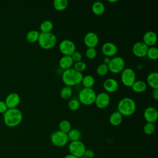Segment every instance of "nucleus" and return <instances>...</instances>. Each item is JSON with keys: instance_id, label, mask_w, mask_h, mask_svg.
<instances>
[{"instance_id": "1", "label": "nucleus", "mask_w": 158, "mask_h": 158, "mask_svg": "<svg viewBox=\"0 0 158 158\" xmlns=\"http://www.w3.org/2000/svg\"><path fill=\"white\" fill-rule=\"evenodd\" d=\"M83 77L82 73L75 70L73 68H70L64 70L62 80L65 86L72 87L80 83Z\"/></svg>"}, {"instance_id": "2", "label": "nucleus", "mask_w": 158, "mask_h": 158, "mask_svg": "<svg viewBox=\"0 0 158 158\" xmlns=\"http://www.w3.org/2000/svg\"><path fill=\"white\" fill-rule=\"evenodd\" d=\"M4 122L9 127H14L19 125L22 121L23 115L22 112L17 109H8L3 114Z\"/></svg>"}, {"instance_id": "3", "label": "nucleus", "mask_w": 158, "mask_h": 158, "mask_svg": "<svg viewBox=\"0 0 158 158\" xmlns=\"http://www.w3.org/2000/svg\"><path fill=\"white\" fill-rule=\"evenodd\" d=\"M136 108L135 101L131 98L125 97L121 99L117 104V111L122 116L132 115Z\"/></svg>"}, {"instance_id": "4", "label": "nucleus", "mask_w": 158, "mask_h": 158, "mask_svg": "<svg viewBox=\"0 0 158 158\" xmlns=\"http://www.w3.org/2000/svg\"><path fill=\"white\" fill-rule=\"evenodd\" d=\"M38 43L43 49H50L54 48L56 44L57 37L52 32L40 33Z\"/></svg>"}, {"instance_id": "5", "label": "nucleus", "mask_w": 158, "mask_h": 158, "mask_svg": "<svg viewBox=\"0 0 158 158\" xmlns=\"http://www.w3.org/2000/svg\"><path fill=\"white\" fill-rule=\"evenodd\" d=\"M96 93L92 88H85L81 89L78 94V101L80 103L86 105L90 106L94 103Z\"/></svg>"}, {"instance_id": "6", "label": "nucleus", "mask_w": 158, "mask_h": 158, "mask_svg": "<svg viewBox=\"0 0 158 158\" xmlns=\"http://www.w3.org/2000/svg\"><path fill=\"white\" fill-rule=\"evenodd\" d=\"M51 143L59 148H62L67 144L69 139L67 133H63L59 130H56L52 133L50 137Z\"/></svg>"}, {"instance_id": "7", "label": "nucleus", "mask_w": 158, "mask_h": 158, "mask_svg": "<svg viewBox=\"0 0 158 158\" xmlns=\"http://www.w3.org/2000/svg\"><path fill=\"white\" fill-rule=\"evenodd\" d=\"M125 62L120 56H114L110 59L109 63L108 64L109 71L113 73H118L122 72L125 69Z\"/></svg>"}, {"instance_id": "8", "label": "nucleus", "mask_w": 158, "mask_h": 158, "mask_svg": "<svg viewBox=\"0 0 158 158\" xmlns=\"http://www.w3.org/2000/svg\"><path fill=\"white\" fill-rule=\"evenodd\" d=\"M120 80L123 85L127 87H131L136 81L135 72L131 68H125L121 72Z\"/></svg>"}, {"instance_id": "9", "label": "nucleus", "mask_w": 158, "mask_h": 158, "mask_svg": "<svg viewBox=\"0 0 158 158\" xmlns=\"http://www.w3.org/2000/svg\"><path fill=\"white\" fill-rule=\"evenodd\" d=\"M68 149L70 154L80 158L83 156L86 150V146L83 142L80 141H71L68 146Z\"/></svg>"}, {"instance_id": "10", "label": "nucleus", "mask_w": 158, "mask_h": 158, "mask_svg": "<svg viewBox=\"0 0 158 158\" xmlns=\"http://www.w3.org/2000/svg\"><path fill=\"white\" fill-rule=\"evenodd\" d=\"M59 49L64 56H71L76 51V46L72 40L65 39L60 42Z\"/></svg>"}, {"instance_id": "11", "label": "nucleus", "mask_w": 158, "mask_h": 158, "mask_svg": "<svg viewBox=\"0 0 158 158\" xmlns=\"http://www.w3.org/2000/svg\"><path fill=\"white\" fill-rule=\"evenodd\" d=\"M110 98L108 93L106 92H101L96 94L94 104L99 109H105L110 104Z\"/></svg>"}, {"instance_id": "12", "label": "nucleus", "mask_w": 158, "mask_h": 158, "mask_svg": "<svg viewBox=\"0 0 158 158\" xmlns=\"http://www.w3.org/2000/svg\"><path fill=\"white\" fill-rule=\"evenodd\" d=\"M101 51L106 57H114L118 52V48L115 44L112 42H106L102 44Z\"/></svg>"}, {"instance_id": "13", "label": "nucleus", "mask_w": 158, "mask_h": 158, "mask_svg": "<svg viewBox=\"0 0 158 158\" xmlns=\"http://www.w3.org/2000/svg\"><path fill=\"white\" fill-rule=\"evenodd\" d=\"M148 48L143 41L135 43L132 47L133 54L138 57H143L146 56Z\"/></svg>"}, {"instance_id": "14", "label": "nucleus", "mask_w": 158, "mask_h": 158, "mask_svg": "<svg viewBox=\"0 0 158 158\" xmlns=\"http://www.w3.org/2000/svg\"><path fill=\"white\" fill-rule=\"evenodd\" d=\"M143 117L147 123H155L158 118V112L157 109L152 106L148 107L145 109Z\"/></svg>"}, {"instance_id": "15", "label": "nucleus", "mask_w": 158, "mask_h": 158, "mask_svg": "<svg viewBox=\"0 0 158 158\" xmlns=\"http://www.w3.org/2000/svg\"><path fill=\"white\" fill-rule=\"evenodd\" d=\"M83 41L85 44L88 48H94L99 43V37L98 35L93 32L89 31L84 36Z\"/></svg>"}, {"instance_id": "16", "label": "nucleus", "mask_w": 158, "mask_h": 158, "mask_svg": "<svg viewBox=\"0 0 158 158\" xmlns=\"http://www.w3.org/2000/svg\"><path fill=\"white\" fill-rule=\"evenodd\" d=\"M20 101V98L19 95L16 93H11L7 96L4 102L8 109H13L16 108Z\"/></svg>"}, {"instance_id": "17", "label": "nucleus", "mask_w": 158, "mask_h": 158, "mask_svg": "<svg viewBox=\"0 0 158 158\" xmlns=\"http://www.w3.org/2000/svg\"><path fill=\"white\" fill-rule=\"evenodd\" d=\"M157 40L156 33L153 31H146L143 36V42L148 46H154Z\"/></svg>"}, {"instance_id": "18", "label": "nucleus", "mask_w": 158, "mask_h": 158, "mask_svg": "<svg viewBox=\"0 0 158 158\" xmlns=\"http://www.w3.org/2000/svg\"><path fill=\"white\" fill-rule=\"evenodd\" d=\"M118 81L112 78H109L104 80L103 83L104 89L108 93H114L118 89Z\"/></svg>"}, {"instance_id": "19", "label": "nucleus", "mask_w": 158, "mask_h": 158, "mask_svg": "<svg viewBox=\"0 0 158 158\" xmlns=\"http://www.w3.org/2000/svg\"><path fill=\"white\" fill-rule=\"evenodd\" d=\"M74 62L70 56H63L59 61V67L64 70L72 68Z\"/></svg>"}, {"instance_id": "20", "label": "nucleus", "mask_w": 158, "mask_h": 158, "mask_svg": "<svg viewBox=\"0 0 158 158\" xmlns=\"http://www.w3.org/2000/svg\"><path fill=\"white\" fill-rule=\"evenodd\" d=\"M147 85L152 89L158 88V73L157 72H152L149 73L146 78Z\"/></svg>"}, {"instance_id": "21", "label": "nucleus", "mask_w": 158, "mask_h": 158, "mask_svg": "<svg viewBox=\"0 0 158 158\" xmlns=\"http://www.w3.org/2000/svg\"><path fill=\"white\" fill-rule=\"evenodd\" d=\"M123 120V116L118 111L112 112L109 117V122L113 126H118L121 124Z\"/></svg>"}, {"instance_id": "22", "label": "nucleus", "mask_w": 158, "mask_h": 158, "mask_svg": "<svg viewBox=\"0 0 158 158\" xmlns=\"http://www.w3.org/2000/svg\"><path fill=\"white\" fill-rule=\"evenodd\" d=\"M147 88V83L143 80H136L131 86L132 90L138 93H143Z\"/></svg>"}, {"instance_id": "23", "label": "nucleus", "mask_w": 158, "mask_h": 158, "mask_svg": "<svg viewBox=\"0 0 158 158\" xmlns=\"http://www.w3.org/2000/svg\"><path fill=\"white\" fill-rule=\"evenodd\" d=\"M91 10L95 15H101L105 11V6L101 1H95L91 6Z\"/></svg>"}, {"instance_id": "24", "label": "nucleus", "mask_w": 158, "mask_h": 158, "mask_svg": "<svg viewBox=\"0 0 158 158\" xmlns=\"http://www.w3.org/2000/svg\"><path fill=\"white\" fill-rule=\"evenodd\" d=\"M67 136L69 141H80L81 137V133L79 130L77 128H72L67 133Z\"/></svg>"}, {"instance_id": "25", "label": "nucleus", "mask_w": 158, "mask_h": 158, "mask_svg": "<svg viewBox=\"0 0 158 158\" xmlns=\"http://www.w3.org/2000/svg\"><path fill=\"white\" fill-rule=\"evenodd\" d=\"M81 83L85 88H92L95 83L94 78L91 75H86L83 77Z\"/></svg>"}, {"instance_id": "26", "label": "nucleus", "mask_w": 158, "mask_h": 158, "mask_svg": "<svg viewBox=\"0 0 158 158\" xmlns=\"http://www.w3.org/2000/svg\"><path fill=\"white\" fill-rule=\"evenodd\" d=\"M53 23L49 20H46L41 22L40 25L41 33H49L51 32L53 29Z\"/></svg>"}, {"instance_id": "27", "label": "nucleus", "mask_w": 158, "mask_h": 158, "mask_svg": "<svg viewBox=\"0 0 158 158\" xmlns=\"http://www.w3.org/2000/svg\"><path fill=\"white\" fill-rule=\"evenodd\" d=\"M68 6L67 0H55L53 1V7L57 11L64 10Z\"/></svg>"}, {"instance_id": "28", "label": "nucleus", "mask_w": 158, "mask_h": 158, "mask_svg": "<svg viewBox=\"0 0 158 158\" xmlns=\"http://www.w3.org/2000/svg\"><path fill=\"white\" fill-rule=\"evenodd\" d=\"M40 32L37 30H32L29 31L26 35V39L29 43H35L38 41Z\"/></svg>"}, {"instance_id": "29", "label": "nucleus", "mask_w": 158, "mask_h": 158, "mask_svg": "<svg viewBox=\"0 0 158 158\" xmlns=\"http://www.w3.org/2000/svg\"><path fill=\"white\" fill-rule=\"evenodd\" d=\"M59 131L65 133H67L72 129L70 122L67 120H61L59 123Z\"/></svg>"}, {"instance_id": "30", "label": "nucleus", "mask_w": 158, "mask_h": 158, "mask_svg": "<svg viewBox=\"0 0 158 158\" xmlns=\"http://www.w3.org/2000/svg\"><path fill=\"white\" fill-rule=\"evenodd\" d=\"M72 93L73 91L72 87L65 86L61 89L60 92V96L63 99H69L71 98Z\"/></svg>"}, {"instance_id": "31", "label": "nucleus", "mask_w": 158, "mask_h": 158, "mask_svg": "<svg viewBox=\"0 0 158 158\" xmlns=\"http://www.w3.org/2000/svg\"><path fill=\"white\" fill-rule=\"evenodd\" d=\"M146 56L151 60H157L158 58V49L156 46L149 47Z\"/></svg>"}, {"instance_id": "32", "label": "nucleus", "mask_w": 158, "mask_h": 158, "mask_svg": "<svg viewBox=\"0 0 158 158\" xmlns=\"http://www.w3.org/2000/svg\"><path fill=\"white\" fill-rule=\"evenodd\" d=\"M96 72L98 75H100V76L106 75L109 72V69H108L107 65H106L104 63H101V64H99L96 68Z\"/></svg>"}, {"instance_id": "33", "label": "nucleus", "mask_w": 158, "mask_h": 158, "mask_svg": "<svg viewBox=\"0 0 158 158\" xmlns=\"http://www.w3.org/2000/svg\"><path fill=\"white\" fill-rule=\"evenodd\" d=\"M155 125L154 123H146L143 127V131L147 135H151L154 133Z\"/></svg>"}, {"instance_id": "34", "label": "nucleus", "mask_w": 158, "mask_h": 158, "mask_svg": "<svg viewBox=\"0 0 158 158\" xmlns=\"http://www.w3.org/2000/svg\"><path fill=\"white\" fill-rule=\"evenodd\" d=\"M80 106V102L78 99H72L69 101L68 103V107L70 110L72 111L77 110Z\"/></svg>"}, {"instance_id": "35", "label": "nucleus", "mask_w": 158, "mask_h": 158, "mask_svg": "<svg viewBox=\"0 0 158 158\" xmlns=\"http://www.w3.org/2000/svg\"><path fill=\"white\" fill-rule=\"evenodd\" d=\"M73 65V69L81 73H82V72L84 71L86 68V64H85V62L83 61L74 62Z\"/></svg>"}, {"instance_id": "36", "label": "nucleus", "mask_w": 158, "mask_h": 158, "mask_svg": "<svg viewBox=\"0 0 158 158\" xmlns=\"http://www.w3.org/2000/svg\"><path fill=\"white\" fill-rule=\"evenodd\" d=\"M85 54L89 59H93L97 56V51L94 48H88L86 51Z\"/></svg>"}, {"instance_id": "37", "label": "nucleus", "mask_w": 158, "mask_h": 158, "mask_svg": "<svg viewBox=\"0 0 158 158\" xmlns=\"http://www.w3.org/2000/svg\"><path fill=\"white\" fill-rule=\"evenodd\" d=\"M71 57L73 61V62H77L79 61H81L82 59V55L80 52L78 51H75L72 56Z\"/></svg>"}, {"instance_id": "38", "label": "nucleus", "mask_w": 158, "mask_h": 158, "mask_svg": "<svg viewBox=\"0 0 158 158\" xmlns=\"http://www.w3.org/2000/svg\"><path fill=\"white\" fill-rule=\"evenodd\" d=\"M83 157L85 158H94V152L92 149H86L83 154Z\"/></svg>"}, {"instance_id": "39", "label": "nucleus", "mask_w": 158, "mask_h": 158, "mask_svg": "<svg viewBox=\"0 0 158 158\" xmlns=\"http://www.w3.org/2000/svg\"><path fill=\"white\" fill-rule=\"evenodd\" d=\"M8 109L4 101H0V114H4Z\"/></svg>"}, {"instance_id": "40", "label": "nucleus", "mask_w": 158, "mask_h": 158, "mask_svg": "<svg viewBox=\"0 0 158 158\" xmlns=\"http://www.w3.org/2000/svg\"><path fill=\"white\" fill-rule=\"evenodd\" d=\"M152 97L154 100H158V88L153 89L152 91Z\"/></svg>"}, {"instance_id": "41", "label": "nucleus", "mask_w": 158, "mask_h": 158, "mask_svg": "<svg viewBox=\"0 0 158 158\" xmlns=\"http://www.w3.org/2000/svg\"><path fill=\"white\" fill-rule=\"evenodd\" d=\"M110 57H106V56H105V57H104V59H103V63L105 64H106V65H108V64H109V62H110Z\"/></svg>"}, {"instance_id": "42", "label": "nucleus", "mask_w": 158, "mask_h": 158, "mask_svg": "<svg viewBox=\"0 0 158 158\" xmlns=\"http://www.w3.org/2000/svg\"><path fill=\"white\" fill-rule=\"evenodd\" d=\"M64 158H78V157H77L70 154H67L66 156H65V157Z\"/></svg>"}, {"instance_id": "43", "label": "nucleus", "mask_w": 158, "mask_h": 158, "mask_svg": "<svg viewBox=\"0 0 158 158\" xmlns=\"http://www.w3.org/2000/svg\"><path fill=\"white\" fill-rule=\"evenodd\" d=\"M117 1H118L117 0H108L107 1V2H116Z\"/></svg>"}, {"instance_id": "44", "label": "nucleus", "mask_w": 158, "mask_h": 158, "mask_svg": "<svg viewBox=\"0 0 158 158\" xmlns=\"http://www.w3.org/2000/svg\"><path fill=\"white\" fill-rule=\"evenodd\" d=\"M80 158H85V157H84L83 156V157H80Z\"/></svg>"}]
</instances>
